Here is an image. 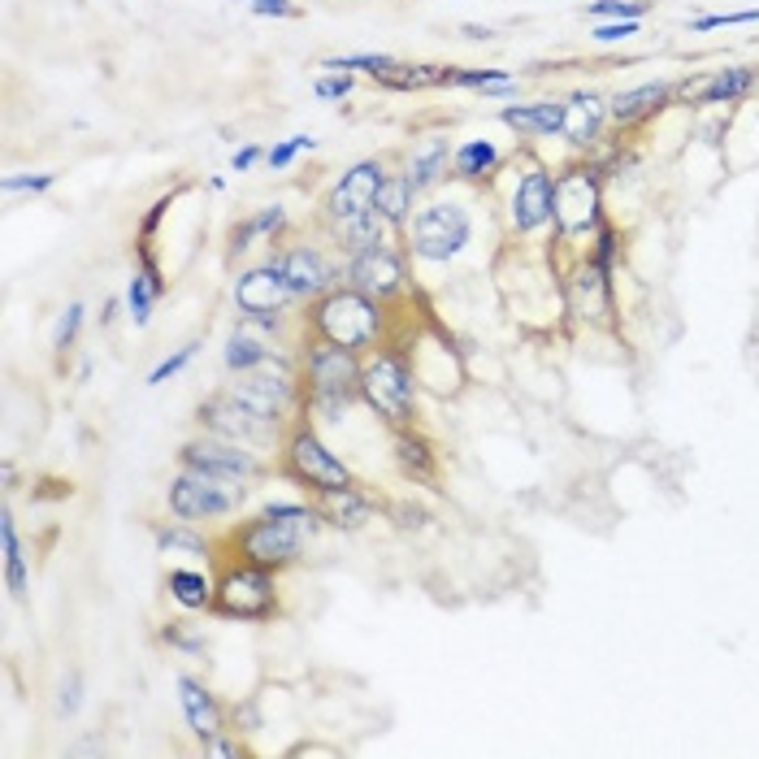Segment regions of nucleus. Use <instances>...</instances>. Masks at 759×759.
<instances>
[{"mask_svg":"<svg viewBox=\"0 0 759 759\" xmlns=\"http://www.w3.org/2000/svg\"><path fill=\"white\" fill-rule=\"evenodd\" d=\"M560 235H586L599 226V178L595 170H569L556 178V209Z\"/></svg>","mask_w":759,"mask_h":759,"instance_id":"12","label":"nucleus"},{"mask_svg":"<svg viewBox=\"0 0 759 759\" xmlns=\"http://www.w3.org/2000/svg\"><path fill=\"white\" fill-rule=\"evenodd\" d=\"M591 13L595 17H612V22H638L646 13V4L642 0H595Z\"/></svg>","mask_w":759,"mask_h":759,"instance_id":"39","label":"nucleus"},{"mask_svg":"<svg viewBox=\"0 0 759 759\" xmlns=\"http://www.w3.org/2000/svg\"><path fill=\"white\" fill-rule=\"evenodd\" d=\"M743 22H759V9H743V13H716V17H699L694 31H716V26H743Z\"/></svg>","mask_w":759,"mask_h":759,"instance_id":"43","label":"nucleus"},{"mask_svg":"<svg viewBox=\"0 0 759 759\" xmlns=\"http://www.w3.org/2000/svg\"><path fill=\"white\" fill-rule=\"evenodd\" d=\"M412 196H417V191H412L408 174H386V183L378 187L374 209H378L390 226H404V222H408V213H412Z\"/></svg>","mask_w":759,"mask_h":759,"instance_id":"28","label":"nucleus"},{"mask_svg":"<svg viewBox=\"0 0 759 759\" xmlns=\"http://www.w3.org/2000/svg\"><path fill=\"white\" fill-rule=\"evenodd\" d=\"M161 295H165V278H161L156 260L143 253L139 269H135V278H130V291H127L130 322H135V326H148V317H152V304H156Z\"/></svg>","mask_w":759,"mask_h":759,"instance_id":"23","label":"nucleus"},{"mask_svg":"<svg viewBox=\"0 0 759 759\" xmlns=\"http://www.w3.org/2000/svg\"><path fill=\"white\" fill-rule=\"evenodd\" d=\"M52 183H57V174H26V178L9 174V178H4V196H17V191H31V196H39V191H48Z\"/></svg>","mask_w":759,"mask_h":759,"instance_id":"41","label":"nucleus"},{"mask_svg":"<svg viewBox=\"0 0 759 759\" xmlns=\"http://www.w3.org/2000/svg\"><path fill=\"white\" fill-rule=\"evenodd\" d=\"M278 608V586H273V569H260V564H231L218 582V599H213V612L226 617V621H269Z\"/></svg>","mask_w":759,"mask_h":759,"instance_id":"7","label":"nucleus"},{"mask_svg":"<svg viewBox=\"0 0 759 759\" xmlns=\"http://www.w3.org/2000/svg\"><path fill=\"white\" fill-rule=\"evenodd\" d=\"M386 218H382L378 209H370V213H361V218H352V222H343L339 231H343V244H348V253H365V248H378L382 235H386Z\"/></svg>","mask_w":759,"mask_h":759,"instance_id":"33","label":"nucleus"},{"mask_svg":"<svg viewBox=\"0 0 759 759\" xmlns=\"http://www.w3.org/2000/svg\"><path fill=\"white\" fill-rule=\"evenodd\" d=\"M165 591H170V599H174L178 608H187V612H205V608H213V599H218V582H209V573H200V569H170Z\"/></svg>","mask_w":759,"mask_h":759,"instance_id":"21","label":"nucleus"},{"mask_svg":"<svg viewBox=\"0 0 759 759\" xmlns=\"http://www.w3.org/2000/svg\"><path fill=\"white\" fill-rule=\"evenodd\" d=\"M447 156H452V152H447V139H439V135H434V139H425V143L412 152L408 183H412V191H417V196H421V191H430V187H434V183L447 174Z\"/></svg>","mask_w":759,"mask_h":759,"instance_id":"25","label":"nucleus"},{"mask_svg":"<svg viewBox=\"0 0 759 759\" xmlns=\"http://www.w3.org/2000/svg\"><path fill=\"white\" fill-rule=\"evenodd\" d=\"M282 460H287L291 482L308 487L313 495H317V491L352 487V469H348V465L317 439V430H308V425H295V430H291V439H287V447H282Z\"/></svg>","mask_w":759,"mask_h":759,"instance_id":"8","label":"nucleus"},{"mask_svg":"<svg viewBox=\"0 0 759 759\" xmlns=\"http://www.w3.org/2000/svg\"><path fill=\"white\" fill-rule=\"evenodd\" d=\"M361 399L378 412L386 425L404 430L417 412V382H412V370L404 365V357H395V352L370 357L365 374H361Z\"/></svg>","mask_w":759,"mask_h":759,"instance_id":"5","label":"nucleus"},{"mask_svg":"<svg viewBox=\"0 0 759 759\" xmlns=\"http://www.w3.org/2000/svg\"><path fill=\"white\" fill-rule=\"evenodd\" d=\"M322 101H343L348 92H352V79L339 70V74H326V79H317V87H313Z\"/></svg>","mask_w":759,"mask_h":759,"instance_id":"44","label":"nucleus"},{"mask_svg":"<svg viewBox=\"0 0 759 759\" xmlns=\"http://www.w3.org/2000/svg\"><path fill=\"white\" fill-rule=\"evenodd\" d=\"M178 460H183V469H200V474H213V478H235V482H253V478H260V474H265V465L256 460L253 447L231 443V439H218V434H205V439L183 443Z\"/></svg>","mask_w":759,"mask_h":759,"instance_id":"11","label":"nucleus"},{"mask_svg":"<svg viewBox=\"0 0 759 759\" xmlns=\"http://www.w3.org/2000/svg\"><path fill=\"white\" fill-rule=\"evenodd\" d=\"M465 35H469V39H491V31H487V26H465Z\"/></svg>","mask_w":759,"mask_h":759,"instance_id":"49","label":"nucleus"},{"mask_svg":"<svg viewBox=\"0 0 759 759\" xmlns=\"http://www.w3.org/2000/svg\"><path fill=\"white\" fill-rule=\"evenodd\" d=\"M395 460H399V469L412 474L417 482H430V478H434V452H430V443H425L421 434L399 430V434H395Z\"/></svg>","mask_w":759,"mask_h":759,"instance_id":"29","label":"nucleus"},{"mask_svg":"<svg viewBox=\"0 0 759 759\" xmlns=\"http://www.w3.org/2000/svg\"><path fill=\"white\" fill-rule=\"evenodd\" d=\"M308 322H313L317 339L352 348V352H365V348L378 343L382 335V304L374 295L357 291V287H335L322 300H313Z\"/></svg>","mask_w":759,"mask_h":759,"instance_id":"3","label":"nucleus"},{"mask_svg":"<svg viewBox=\"0 0 759 759\" xmlns=\"http://www.w3.org/2000/svg\"><path fill=\"white\" fill-rule=\"evenodd\" d=\"M495 161H500V152H495L491 139H469V143H460V148L452 152V170H456L460 178H482V174L495 170Z\"/></svg>","mask_w":759,"mask_h":759,"instance_id":"32","label":"nucleus"},{"mask_svg":"<svg viewBox=\"0 0 759 759\" xmlns=\"http://www.w3.org/2000/svg\"><path fill=\"white\" fill-rule=\"evenodd\" d=\"M604 114H608V105L599 101V96H591V92H582V96H573L569 105H564V139L569 143H591L599 127H604Z\"/></svg>","mask_w":759,"mask_h":759,"instance_id":"24","label":"nucleus"},{"mask_svg":"<svg viewBox=\"0 0 759 759\" xmlns=\"http://www.w3.org/2000/svg\"><path fill=\"white\" fill-rule=\"evenodd\" d=\"M664 101H668V83H642V87H633V92H621V96L608 105V114H612L617 122H638V118L655 114Z\"/></svg>","mask_w":759,"mask_h":759,"instance_id":"27","label":"nucleus"},{"mask_svg":"<svg viewBox=\"0 0 759 759\" xmlns=\"http://www.w3.org/2000/svg\"><path fill=\"white\" fill-rule=\"evenodd\" d=\"M161 638L170 642V646H178V651H187V655H200L205 651V638H196V633H187V621H170Z\"/></svg>","mask_w":759,"mask_h":759,"instance_id":"40","label":"nucleus"},{"mask_svg":"<svg viewBox=\"0 0 759 759\" xmlns=\"http://www.w3.org/2000/svg\"><path fill=\"white\" fill-rule=\"evenodd\" d=\"M196 417H200L205 434H218V439L244 443V447H253V452H265V447L278 439V430H282L278 417H265L260 408L244 404L235 390H218V395H209V399L200 404Z\"/></svg>","mask_w":759,"mask_h":759,"instance_id":"6","label":"nucleus"},{"mask_svg":"<svg viewBox=\"0 0 759 759\" xmlns=\"http://www.w3.org/2000/svg\"><path fill=\"white\" fill-rule=\"evenodd\" d=\"M79 326H83V304H70V308L57 317L52 348H57V352H70V348H74V339H79Z\"/></svg>","mask_w":759,"mask_h":759,"instance_id":"37","label":"nucleus"},{"mask_svg":"<svg viewBox=\"0 0 759 759\" xmlns=\"http://www.w3.org/2000/svg\"><path fill=\"white\" fill-rule=\"evenodd\" d=\"M569 291H573V308L582 317H604L608 313V265H599V260L577 265Z\"/></svg>","mask_w":759,"mask_h":759,"instance_id":"20","label":"nucleus"},{"mask_svg":"<svg viewBox=\"0 0 759 759\" xmlns=\"http://www.w3.org/2000/svg\"><path fill=\"white\" fill-rule=\"evenodd\" d=\"M382 183H386V170H382L378 161H361V165H352V170L330 187V196H326V213H330V222L343 226V222L370 213L374 200H378Z\"/></svg>","mask_w":759,"mask_h":759,"instance_id":"14","label":"nucleus"},{"mask_svg":"<svg viewBox=\"0 0 759 759\" xmlns=\"http://www.w3.org/2000/svg\"><path fill=\"white\" fill-rule=\"evenodd\" d=\"M170 512L178 521H222L231 516L235 507L248 500V482H235V478H213V474H200V469H183L174 482H170Z\"/></svg>","mask_w":759,"mask_h":759,"instance_id":"4","label":"nucleus"},{"mask_svg":"<svg viewBox=\"0 0 759 759\" xmlns=\"http://www.w3.org/2000/svg\"><path fill=\"white\" fill-rule=\"evenodd\" d=\"M443 87H478V92H507L512 87V74L504 70H447V83Z\"/></svg>","mask_w":759,"mask_h":759,"instance_id":"35","label":"nucleus"},{"mask_svg":"<svg viewBox=\"0 0 759 759\" xmlns=\"http://www.w3.org/2000/svg\"><path fill=\"white\" fill-rule=\"evenodd\" d=\"M273 352L265 348V339H256L248 326H240L235 335H231V343H226V370L231 374H248L256 365H265Z\"/></svg>","mask_w":759,"mask_h":759,"instance_id":"31","label":"nucleus"},{"mask_svg":"<svg viewBox=\"0 0 759 759\" xmlns=\"http://www.w3.org/2000/svg\"><path fill=\"white\" fill-rule=\"evenodd\" d=\"M313 507L335 529H365L374 521V504H370L365 491H357V482L352 487H339V491H317V504Z\"/></svg>","mask_w":759,"mask_h":759,"instance_id":"19","label":"nucleus"},{"mask_svg":"<svg viewBox=\"0 0 759 759\" xmlns=\"http://www.w3.org/2000/svg\"><path fill=\"white\" fill-rule=\"evenodd\" d=\"M83 708V677L79 673H70L66 681H61V699H57V712L61 716H74Z\"/></svg>","mask_w":759,"mask_h":759,"instance_id":"42","label":"nucleus"},{"mask_svg":"<svg viewBox=\"0 0 759 759\" xmlns=\"http://www.w3.org/2000/svg\"><path fill=\"white\" fill-rule=\"evenodd\" d=\"M295 300L291 282L282 278L278 265H260V269H244L235 278V304H240V317L248 326H260V330H273L282 322V308Z\"/></svg>","mask_w":759,"mask_h":759,"instance_id":"10","label":"nucleus"},{"mask_svg":"<svg viewBox=\"0 0 759 759\" xmlns=\"http://www.w3.org/2000/svg\"><path fill=\"white\" fill-rule=\"evenodd\" d=\"M504 127L516 135H560L564 130V105L560 101H538V105H507Z\"/></svg>","mask_w":759,"mask_h":759,"instance_id":"22","label":"nucleus"},{"mask_svg":"<svg viewBox=\"0 0 759 759\" xmlns=\"http://www.w3.org/2000/svg\"><path fill=\"white\" fill-rule=\"evenodd\" d=\"M273 265H278V269H282V278L291 282L295 300H322L326 291H335V287H339V269H335L326 256L317 253V248H291V253L278 256Z\"/></svg>","mask_w":759,"mask_h":759,"instance_id":"15","label":"nucleus"},{"mask_svg":"<svg viewBox=\"0 0 759 759\" xmlns=\"http://www.w3.org/2000/svg\"><path fill=\"white\" fill-rule=\"evenodd\" d=\"M395 516H399V525H404V529H412V525H425V521H430L421 507H408V504L395 507Z\"/></svg>","mask_w":759,"mask_h":759,"instance_id":"48","label":"nucleus"},{"mask_svg":"<svg viewBox=\"0 0 759 759\" xmlns=\"http://www.w3.org/2000/svg\"><path fill=\"white\" fill-rule=\"evenodd\" d=\"M322 529L317 507L308 504H265L260 516H253L240 534H235V551L240 560L260 564V569H291L304 547L313 542V534Z\"/></svg>","mask_w":759,"mask_h":759,"instance_id":"1","label":"nucleus"},{"mask_svg":"<svg viewBox=\"0 0 759 759\" xmlns=\"http://www.w3.org/2000/svg\"><path fill=\"white\" fill-rule=\"evenodd\" d=\"M0 547H4V586H9V595H13V599H26L31 577H26V556H22L17 525H13V512H9V507H4V516H0Z\"/></svg>","mask_w":759,"mask_h":759,"instance_id":"26","label":"nucleus"},{"mask_svg":"<svg viewBox=\"0 0 759 759\" xmlns=\"http://www.w3.org/2000/svg\"><path fill=\"white\" fill-rule=\"evenodd\" d=\"M551 209H556V178L542 174V170H529L516 183V196H512V226L521 235H529L542 222H551Z\"/></svg>","mask_w":759,"mask_h":759,"instance_id":"16","label":"nucleus"},{"mask_svg":"<svg viewBox=\"0 0 759 759\" xmlns=\"http://www.w3.org/2000/svg\"><path fill=\"white\" fill-rule=\"evenodd\" d=\"M248 9L260 13V17H295L300 13L291 0H248Z\"/></svg>","mask_w":759,"mask_h":759,"instance_id":"45","label":"nucleus"},{"mask_svg":"<svg viewBox=\"0 0 759 759\" xmlns=\"http://www.w3.org/2000/svg\"><path fill=\"white\" fill-rule=\"evenodd\" d=\"M313 148H317V139H313V135H295V139H287V143L269 148V152H265V165H269V170H287V165H291L300 152H313Z\"/></svg>","mask_w":759,"mask_h":759,"instance_id":"36","label":"nucleus"},{"mask_svg":"<svg viewBox=\"0 0 759 759\" xmlns=\"http://www.w3.org/2000/svg\"><path fill=\"white\" fill-rule=\"evenodd\" d=\"M178 703H183V716H187V725H191V734H196L200 743H213V738L226 734V725H222V703H218L196 677H178Z\"/></svg>","mask_w":759,"mask_h":759,"instance_id":"18","label":"nucleus"},{"mask_svg":"<svg viewBox=\"0 0 759 759\" xmlns=\"http://www.w3.org/2000/svg\"><path fill=\"white\" fill-rule=\"evenodd\" d=\"M361 374H365L361 352L326 343V339L308 343V352H304V404L322 417H339L343 408H352L361 399Z\"/></svg>","mask_w":759,"mask_h":759,"instance_id":"2","label":"nucleus"},{"mask_svg":"<svg viewBox=\"0 0 759 759\" xmlns=\"http://www.w3.org/2000/svg\"><path fill=\"white\" fill-rule=\"evenodd\" d=\"M156 547H161L170 560H205V556H209V542L191 529V521H178V525L156 529Z\"/></svg>","mask_w":759,"mask_h":759,"instance_id":"30","label":"nucleus"},{"mask_svg":"<svg viewBox=\"0 0 759 759\" xmlns=\"http://www.w3.org/2000/svg\"><path fill=\"white\" fill-rule=\"evenodd\" d=\"M469 231L474 226H469V213L460 205H425L412 218L408 240H412V253L421 256V260L443 265V260H452V256L469 244Z\"/></svg>","mask_w":759,"mask_h":759,"instance_id":"9","label":"nucleus"},{"mask_svg":"<svg viewBox=\"0 0 759 759\" xmlns=\"http://www.w3.org/2000/svg\"><path fill=\"white\" fill-rule=\"evenodd\" d=\"M630 35H638V22H604V26H595V39H604V44L630 39Z\"/></svg>","mask_w":759,"mask_h":759,"instance_id":"46","label":"nucleus"},{"mask_svg":"<svg viewBox=\"0 0 759 759\" xmlns=\"http://www.w3.org/2000/svg\"><path fill=\"white\" fill-rule=\"evenodd\" d=\"M196 352H200V343H183V348H178L174 357H165V361H161V365H156V370L148 374V386H161V382H165V378H174V374H183V370L191 365V357H196Z\"/></svg>","mask_w":759,"mask_h":759,"instance_id":"38","label":"nucleus"},{"mask_svg":"<svg viewBox=\"0 0 759 759\" xmlns=\"http://www.w3.org/2000/svg\"><path fill=\"white\" fill-rule=\"evenodd\" d=\"M756 92V74L734 66V70H716L708 79H694V83H681V96L694 101V105H734L743 96Z\"/></svg>","mask_w":759,"mask_h":759,"instance_id":"17","label":"nucleus"},{"mask_svg":"<svg viewBox=\"0 0 759 759\" xmlns=\"http://www.w3.org/2000/svg\"><path fill=\"white\" fill-rule=\"evenodd\" d=\"M287 226V213L278 209V205H269V209H260V213H253L240 231H235V248L244 253V248H253V240H260V235H278Z\"/></svg>","mask_w":759,"mask_h":759,"instance_id":"34","label":"nucleus"},{"mask_svg":"<svg viewBox=\"0 0 759 759\" xmlns=\"http://www.w3.org/2000/svg\"><path fill=\"white\" fill-rule=\"evenodd\" d=\"M348 287H357V291H365V295H374L378 304L386 300H395L404 287H408V269H404V256L395 253V248H365V253H352L348 260Z\"/></svg>","mask_w":759,"mask_h":759,"instance_id":"13","label":"nucleus"},{"mask_svg":"<svg viewBox=\"0 0 759 759\" xmlns=\"http://www.w3.org/2000/svg\"><path fill=\"white\" fill-rule=\"evenodd\" d=\"M260 156H265V152H260L256 143H248V148H240V152H235V161H231V165H235V170L244 174V170H253V165H256V161H260Z\"/></svg>","mask_w":759,"mask_h":759,"instance_id":"47","label":"nucleus"}]
</instances>
